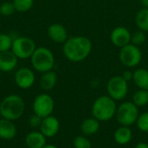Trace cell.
<instances>
[{"instance_id":"6da1fadb","label":"cell","mask_w":148,"mask_h":148,"mask_svg":"<svg viewBox=\"0 0 148 148\" xmlns=\"http://www.w3.org/2000/svg\"><path fill=\"white\" fill-rule=\"evenodd\" d=\"M93 44L85 36H75L69 38L63 43L62 52L70 62L78 63L85 60L92 51Z\"/></svg>"},{"instance_id":"7a4b0ae2","label":"cell","mask_w":148,"mask_h":148,"mask_svg":"<svg viewBox=\"0 0 148 148\" xmlns=\"http://www.w3.org/2000/svg\"><path fill=\"white\" fill-rule=\"evenodd\" d=\"M1 117L11 121L19 120L24 113L25 104L17 94H10L0 102Z\"/></svg>"},{"instance_id":"3957f363","label":"cell","mask_w":148,"mask_h":148,"mask_svg":"<svg viewBox=\"0 0 148 148\" xmlns=\"http://www.w3.org/2000/svg\"><path fill=\"white\" fill-rule=\"evenodd\" d=\"M117 106L114 99L108 95H103L97 98L92 106V116L100 122L109 121L116 113Z\"/></svg>"},{"instance_id":"277c9868","label":"cell","mask_w":148,"mask_h":148,"mask_svg":"<svg viewBox=\"0 0 148 148\" xmlns=\"http://www.w3.org/2000/svg\"><path fill=\"white\" fill-rule=\"evenodd\" d=\"M29 59L32 69L39 73L53 70L56 63L54 53L45 46L36 47Z\"/></svg>"},{"instance_id":"5b68a950","label":"cell","mask_w":148,"mask_h":148,"mask_svg":"<svg viewBox=\"0 0 148 148\" xmlns=\"http://www.w3.org/2000/svg\"><path fill=\"white\" fill-rule=\"evenodd\" d=\"M139 109L136 105L130 101L123 102L117 106L115 117L121 126H130L136 123L139 117Z\"/></svg>"},{"instance_id":"8992f818","label":"cell","mask_w":148,"mask_h":148,"mask_svg":"<svg viewBox=\"0 0 148 148\" xmlns=\"http://www.w3.org/2000/svg\"><path fill=\"white\" fill-rule=\"evenodd\" d=\"M36 49L35 41L25 36L16 37L13 39L11 51L16 56L18 59H29Z\"/></svg>"},{"instance_id":"52a82bcc","label":"cell","mask_w":148,"mask_h":148,"mask_svg":"<svg viewBox=\"0 0 148 148\" xmlns=\"http://www.w3.org/2000/svg\"><path fill=\"white\" fill-rule=\"evenodd\" d=\"M120 61L128 68H134L140 65L142 59V52L139 46L128 44L121 48L119 52Z\"/></svg>"},{"instance_id":"ba28073f","label":"cell","mask_w":148,"mask_h":148,"mask_svg":"<svg viewBox=\"0 0 148 148\" xmlns=\"http://www.w3.org/2000/svg\"><path fill=\"white\" fill-rule=\"evenodd\" d=\"M107 91L108 96L115 101L122 100L126 98L128 92V82L122 76L116 75L108 80L107 84Z\"/></svg>"},{"instance_id":"9c48e42d","label":"cell","mask_w":148,"mask_h":148,"mask_svg":"<svg viewBox=\"0 0 148 148\" xmlns=\"http://www.w3.org/2000/svg\"><path fill=\"white\" fill-rule=\"evenodd\" d=\"M32 108L34 113L43 119L52 115L55 109V101L48 93H41L34 99Z\"/></svg>"},{"instance_id":"30bf717a","label":"cell","mask_w":148,"mask_h":148,"mask_svg":"<svg viewBox=\"0 0 148 148\" xmlns=\"http://www.w3.org/2000/svg\"><path fill=\"white\" fill-rule=\"evenodd\" d=\"M14 82L20 89L27 90L31 88L36 82L34 70L25 66L18 68L14 74Z\"/></svg>"},{"instance_id":"8fae6325","label":"cell","mask_w":148,"mask_h":148,"mask_svg":"<svg viewBox=\"0 0 148 148\" xmlns=\"http://www.w3.org/2000/svg\"><path fill=\"white\" fill-rule=\"evenodd\" d=\"M131 34L132 33L127 27L117 26L112 31L110 40L114 46L121 49L131 43Z\"/></svg>"},{"instance_id":"7c38bea8","label":"cell","mask_w":148,"mask_h":148,"mask_svg":"<svg viewBox=\"0 0 148 148\" xmlns=\"http://www.w3.org/2000/svg\"><path fill=\"white\" fill-rule=\"evenodd\" d=\"M40 132L46 138H52L56 136L60 130V122L55 116L49 115L42 120L40 126Z\"/></svg>"},{"instance_id":"4fadbf2b","label":"cell","mask_w":148,"mask_h":148,"mask_svg":"<svg viewBox=\"0 0 148 148\" xmlns=\"http://www.w3.org/2000/svg\"><path fill=\"white\" fill-rule=\"evenodd\" d=\"M50 40L56 44H63L69 38V34L66 27L61 24H52L49 26L47 31Z\"/></svg>"},{"instance_id":"5bb4252c","label":"cell","mask_w":148,"mask_h":148,"mask_svg":"<svg viewBox=\"0 0 148 148\" xmlns=\"http://www.w3.org/2000/svg\"><path fill=\"white\" fill-rule=\"evenodd\" d=\"M18 60L11 50L0 52V71L2 73H9L14 71L17 66Z\"/></svg>"},{"instance_id":"9a60e30c","label":"cell","mask_w":148,"mask_h":148,"mask_svg":"<svg viewBox=\"0 0 148 148\" xmlns=\"http://www.w3.org/2000/svg\"><path fill=\"white\" fill-rule=\"evenodd\" d=\"M16 135V127L13 121L0 119V139L4 140H13Z\"/></svg>"},{"instance_id":"2e32d148","label":"cell","mask_w":148,"mask_h":148,"mask_svg":"<svg viewBox=\"0 0 148 148\" xmlns=\"http://www.w3.org/2000/svg\"><path fill=\"white\" fill-rule=\"evenodd\" d=\"M47 144V138L39 131H33L25 137V145L28 148H42Z\"/></svg>"},{"instance_id":"e0dca14e","label":"cell","mask_w":148,"mask_h":148,"mask_svg":"<svg viewBox=\"0 0 148 148\" xmlns=\"http://www.w3.org/2000/svg\"><path fill=\"white\" fill-rule=\"evenodd\" d=\"M57 74L53 71H48L43 73H41L40 79H39V85L41 89L43 91H50L52 90L57 83Z\"/></svg>"},{"instance_id":"ac0fdd59","label":"cell","mask_w":148,"mask_h":148,"mask_svg":"<svg viewBox=\"0 0 148 148\" xmlns=\"http://www.w3.org/2000/svg\"><path fill=\"white\" fill-rule=\"evenodd\" d=\"M132 137H133L132 130L130 129L129 126H121L115 130L114 133V141L121 146H125L128 144L131 141Z\"/></svg>"},{"instance_id":"d6986e66","label":"cell","mask_w":148,"mask_h":148,"mask_svg":"<svg viewBox=\"0 0 148 148\" xmlns=\"http://www.w3.org/2000/svg\"><path fill=\"white\" fill-rule=\"evenodd\" d=\"M100 130V121L95 118H88L84 120L81 124V131L86 135H94Z\"/></svg>"},{"instance_id":"ffe728a7","label":"cell","mask_w":148,"mask_h":148,"mask_svg":"<svg viewBox=\"0 0 148 148\" xmlns=\"http://www.w3.org/2000/svg\"><path fill=\"white\" fill-rule=\"evenodd\" d=\"M133 81L139 89L148 90V70L139 68L134 72Z\"/></svg>"},{"instance_id":"44dd1931","label":"cell","mask_w":148,"mask_h":148,"mask_svg":"<svg viewBox=\"0 0 148 148\" xmlns=\"http://www.w3.org/2000/svg\"><path fill=\"white\" fill-rule=\"evenodd\" d=\"M135 23L139 30L148 31V8H142L136 13Z\"/></svg>"},{"instance_id":"7402d4cb","label":"cell","mask_w":148,"mask_h":148,"mask_svg":"<svg viewBox=\"0 0 148 148\" xmlns=\"http://www.w3.org/2000/svg\"><path fill=\"white\" fill-rule=\"evenodd\" d=\"M133 103L138 107L145 106L148 104V90L139 89L133 95Z\"/></svg>"},{"instance_id":"603a6c76","label":"cell","mask_w":148,"mask_h":148,"mask_svg":"<svg viewBox=\"0 0 148 148\" xmlns=\"http://www.w3.org/2000/svg\"><path fill=\"white\" fill-rule=\"evenodd\" d=\"M16 11L27 12L34 5L35 0H12Z\"/></svg>"},{"instance_id":"cb8c5ba5","label":"cell","mask_w":148,"mask_h":148,"mask_svg":"<svg viewBox=\"0 0 148 148\" xmlns=\"http://www.w3.org/2000/svg\"><path fill=\"white\" fill-rule=\"evenodd\" d=\"M13 39L11 36L6 33H0V52L11 50Z\"/></svg>"},{"instance_id":"d4e9b609","label":"cell","mask_w":148,"mask_h":148,"mask_svg":"<svg viewBox=\"0 0 148 148\" xmlns=\"http://www.w3.org/2000/svg\"><path fill=\"white\" fill-rule=\"evenodd\" d=\"M146 40H147L146 32L141 30H138L131 34V44L136 46L140 47V45L144 44Z\"/></svg>"},{"instance_id":"484cf974","label":"cell","mask_w":148,"mask_h":148,"mask_svg":"<svg viewBox=\"0 0 148 148\" xmlns=\"http://www.w3.org/2000/svg\"><path fill=\"white\" fill-rule=\"evenodd\" d=\"M16 11L12 2L5 1L0 4V14L3 17H10Z\"/></svg>"},{"instance_id":"4316f807","label":"cell","mask_w":148,"mask_h":148,"mask_svg":"<svg viewBox=\"0 0 148 148\" xmlns=\"http://www.w3.org/2000/svg\"><path fill=\"white\" fill-rule=\"evenodd\" d=\"M136 125L141 132L148 133V112H145L139 115Z\"/></svg>"},{"instance_id":"83f0119b","label":"cell","mask_w":148,"mask_h":148,"mask_svg":"<svg viewBox=\"0 0 148 148\" xmlns=\"http://www.w3.org/2000/svg\"><path fill=\"white\" fill-rule=\"evenodd\" d=\"M74 147L75 148H91V142L85 136H77L74 140Z\"/></svg>"},{"instance_id":"f1b7e54d","label":"cell","mask_w":148,"mask_h":148,"mask_svg":"<svg viewBox=\"0 0 148 148\" xmlns=\"http://www.w3.org/2000/svg\"><path fill=\"white\" fill-rule=\"evenodd\" d=\"M42 118L38 115H36V113H34L33 115H31L29 119V125L32 127V128H37L40 127L41 123H42Z\"/></svg>"},{"instance_id":"f546056e","label":"cell","mask_w":148,"mask_h":148,"mask_svg":"<svg viewBox=\"0 0 148 148\" xmlns=\"http://www.w3.org/2000/svg\"><path fill=\"white\" fill-rule=\"evenodd\" d=\"M121 76H122V78H123L126 81L129 82V81L133 80L134 72H131V71H125V72L122 73Z\"/></svg>"},{"instance_id":"4dcf8cb0","label":"cell","mask_w":148,"mask_h":148,"mask_svg":"<svg viewBox=\"0 0 148 148\" xmlns=\"http://www.w3.org/2000/svg\"><path fill=\"white\" fill-rule=\"evenodd\" d=\"M134 148H148V144L146 142H140L134 147Z\"/></svg>"},{"instance_id":"1f68e13d","label":"cell","mask_w":148,"mask_h":148,"mask_svg":"<svg viewBox=\"0 0 148 148\" xmlns=\"http://www.w3.org/2000/svg\"><path fill=\"white\" fill-rule=\"evenodd\" d=\"M140 2L143 8H148V0H140Z\"/></svg>"},{"instance_id":"d6a6232c","label":"cell","mask_w":148,"mask_h":148,"mask_svg":"<svg viewBox=\"0 0 148 148\" xmlns=\"http://www.w3.org/2000/svg\"><path fill=\"white\" fill-rule=\"evenodd\" d=\"M42 148H59L57 147L56 146H55V145H52V144H46L44 147Z\"/></svg>"},{"instance_id":"836d02e7","label":"cell","mask_w":148,"mask_h":148,"mask_svg":"<svg viewBox=\"0 0 148 148\" xmlns=\"http://www.w3.org/2000/svg\"><path fill=\"white\" fill-rule=\"evenodd\" d=\"M1 76H2V72L0 71V80H1Z\"/></svg>"},{"instance_id":"e575fe53","label":"cell","mask_w":148,"mask_h":148,"mask_svg":"<svg viewBox=\"0 0 148 148\" xmlns=\"http://www.w3.org/2000/svg\"><path fill=\"white\" fill-rule=\"evenodd\" d=\"M0 116H1V110H0Z\"/></svg>"}]
</instances>
